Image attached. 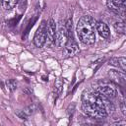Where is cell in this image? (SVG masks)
<instances>
[{"instance_id": "cell-19", "label": "cell", "mask_w": 126, "mask_h": 126, "mask_svg": "<svg viewBox=\"0 0 126 126\" xmlns=\"http://www.w3.org/2000/svg\"><path fill=\"white\" fill-rule=\"evenodd\" d=\"M120 108H121L122 113L125 115V114H126V110H125V103H124V101H121V103H120Z\"/></svg>"}, {"instance_id": "cell-9", "label": "cell", "mask_w": 126, "mask_h": 126, "mask_svg": "<svg viewBox=\"0 0 126 126\" xmlns=\"http://www.w3.org/2000/svg\"><path fill=\"white\" fill-rule=\"evenodd\" d=\"M126 5V0H107V7L115 12L118 13L120 10H123Z\"/></svg>"}, {"instance_id": "cell-4", "label": "cell", "mask_w": 126, "mask_h": 126, "mask_svg": "<svg viewBox=\"0 0 126 126\" xmlns=\"http://www.w3.org/2000/svg\"><path fill=\"white\" fill-rule=\"evenodd\" d=\"M93 88L94 89V91H96L97 93L101 94L102 95H104L107 98H114L117 94V90L114 86V84H112L111 82H105V81H99L95 84L93 85Z\"/></svg>"}, {"instance_id": "cell-11", "label": "cell", "mask_w": 126, "mask_h": 126, "mask_svg": "<svg viewBox=\"0 0 126 126\" xmlns=\"http://www.w3.org/2000/svg\"><path fill=\"white\" fill-rule=\"evenodd\" d=\"M109 64L116 66L118 68H120L122 71L125 72L126 70V59L124 57H119V58H111L109 60Z\"/></svg>"}, {"instance_id": "cell-14", "label": "cell", "mask_w": 126, "mask_h": 126, "mask_svg": "<svg viewBox=\"0 0 126 126\" xmlns=\"http://www.w3.org/2000/svg\"><path fill=\"white\" fill-rule=\"evenodd\" d=\"M114 29H115V31H116L117 33L124 34L125 33V23H124V21L116 22L114 24Z\"/></svg>"}, {"instance_id": "cell-16", "label": "cell", "mask_w": 126, "mask_h": 126, "mask_svg": "<svg viewBox=\"0 0 126 126\" xmlns=\"http://www.w3.org/2000/svg\"><path fill=\"white\" fill-rule=\"evenodd\" d=\"M35 110H36V106H35L34 104H31V105L27 106V107L24 109V111H25V112H26L28 115L34 113V112H35Z\"/></svg>"}, {"instance_id": "cell-17", "label": "cell", "mask_w": 126, "mask_h": 126, "mask_svg": "<svg viewBox=\"0 0 126 126\" xmlns=\"http://www.w3.org/2000/svg\"><path fill=\"white\" fill-rule=\"evenodd\" d=\"M16 115H17L19 118L23 119V120H26V119L28 118V116H29L24 110H18V111H16Z\"/></svg>"}, {"instance_id": "cell-13", "label": "cell", "mask_w": 126, "mask_h": 126, "mask_svg": "<svg viewBox=\"0 0 126 126\" xmlns=\"http://www.w3.org/2000/svg\"><path fill=\"white\" fill-rule=\"evenodd\" d=\"M20 0H2V6L6 9V10H10L12 8H14Z\"/></svg>"}, {"instance_id": "cell-8", "label": "cell", "mask_w": 126, "mask_h": 126, "mask_svg": "<svg viewBox=\"0 0 126 126\" xmlns=\"http://www.w3.org/2000/svg\"><path fill=\"white\" fill-rule=\"evenodd\" d=\"M108 76L112 82L118 85H124L126 82V77L124 71H117V70H110L108 72Z\"/></svg>"}, {"instance_id": "cell-18", "label": "cell", "mask_w": 126, "mask_h": 126, "mask_svg": "<svg viewBox=\"0 0 126 126\" xmlns=\"http://www.w3.org/2000/svg\"><path fill=\"white\" fill-rule=\"evenodd\" d=\"M21 17H22V16H21V15H19L17 19H16V18H13L12 20H10V21L8 22V23H9V25H10V26H16V25L18 24V22H19V20L21 19Z\"/></svg>"}, {"instance_id": "cell-7", "label": "cell", "mask_w": 126, "mask_h": 126, "mask_svg": "<svg viewBox=\"0 0 126 126\" xmlns=\"http://www.w3.org/2000/svg\"><path fill=\"white\" fill-rule=\"evenodd\" d=\"M67 38H68V34H67L66 26H65V24L63 25L62 23H60L59 27L56 31V37H55L56 45L58 47H62L63 45H65V43L67 41Z\"/></svg>"}, {"instance_id": "cell-6", "label": "cell", "mask_w": 126, "mask_h": 126, "mask_svg": "<svg viewBox=\"0 0 126 126\" xmlns=\"http://www.w3.org/2000/svg\"><path fill=\"white\" fill-rule=\"evenodd\" d=\"M46 26L47 23L45 21H41L39 24L38 29L35 32L34 34V44L37 47H42L45 43V38H46Z\"/></svg>"}, {"instance_id": "cell-1", "label": "cell", "mask_w": 126, "mask_h": 126, "mask_svg": "<svg viewBox=\"0 0 126 126\" xmlns=\"http://www.w3.org/2000/svg\"><path fill=\"white\" fill-rule=\"evenodd\" d=\"M82 109L91 118L102 119L114 110L110 99L96 91L87 90L82 94Z\"/></svg>"}, {"instance_id": "cell-12", "label": "cell", "mask_w": 126, "mask_h": 126, "mask_svg": "<svg viewBox=\"0 0 126 126\" xmlns=\"http://www.w3.org/2000/svg\"><path fill=\"white\" fill-rule=\"evenodd\" d=\"M36 20H37V16H34L33 18H32V19L29 21V23H28V25H27V27H26V29H25L24 32H23V39H26V38L28 37V35H29V32H30L31 29L33 27V25L35 24Z\"/></svg>"}, {"instance_id": "cell-15", "label": "cell", "mask_w": 126, "mask_h": 126, "mask_svg": "<svg viewBox=\"0 0 126 126\" xmlns=\"http://www.w3.org/2000/svg\"><path fill=\"white\" fill-rule=\"evenodd\" d=\"M6 86L8 87V89L10 90V91H15L16 89H17V82H16V80H14V79H9L7 82H6Z\"/></svg>"}, {"instance_id": "cell-10", "label": "cell", "mask_w": 126, "mask_h": 126, "mask_svg": "<svg viewBox=\"0 0 126 126\" xmlns=\"http://www.w3.org/2000/svg\"><path fill=\"white\" fill-rule=\"evenodd\" d=\"M95 29H96V32H98V34L103 37V38H108L109 35H110V31H109V28L108 26L103 23V22H98L95 24Z\"/></svg>"}, {"instance_id": "cell-2", "label": "cell", "mask_w": 126, "mask_h": 126, "mask_svg": "<svg viewBox=\"0 0 126 126\" xmlns=\"http://www.w3.org/2000/svg\"><path fill=\"white\" fill-rule=\"evenodd\" d=\"M95 20L91 16L82 17L77 25V34L79 39L87 45H91L95 41Z\"/></svg>"}, {"instance_id": "cell-5", "label": "cell", "mask_w": 126, "mask_h": 126, "mask_svg": "<svg viewBox=\"0 0 126 126\" xmlns=\"http://www.w3.org/2000/svg\"><path fill=\"white\" fill-rule=\"evenodd\" d=\"M55 37H56V25L54 20L50 19L46 26V38L44 45L46 47H50L55 43Z\"/></svg>"}, {"instance_id": "cell-3", "label": "cell", "mask_w": 126, "mask_h": 126, "mask_svg": "<svg viewBox=\"0 0 126 126\" xmlns=\"http://www.w3.org/2000/svg\"><path fill=\"white\" fill-rule=\"evenodd\" d=\"M66 30H67V34H68V38L67 41L65 43V49H64V54L66 57H70V56H74L75 54H77L80 49L78 46V43L76 42L74 35H73V31H72V20L69 19L66 24Z\"/></svg>"}]
</instances>
